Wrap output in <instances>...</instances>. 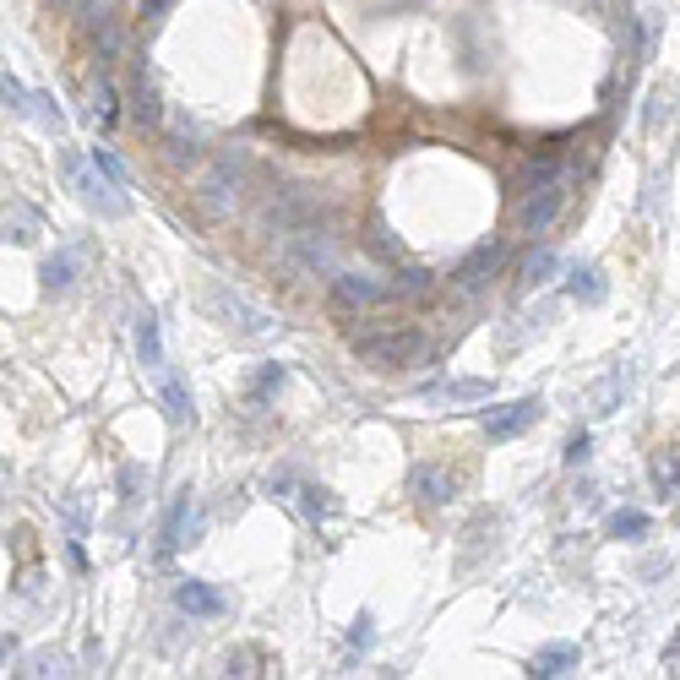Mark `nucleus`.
Returning <instances> with one entry per match:
<instances>
[{
  "mask_svg": "<svg viewBox=\"0 0 680 680\" xmlns=\"http://www.w3.org/2000/svg\"><path fill=\"white\" fill-rule=\"evenodd\" d=\"M61 169H66L72 191H77V196H82L93 213H104V218H120V213H126V196H120V185H115V180H104L93 158L82 164L77 153H61Z\"/></svg>",
  "mask_w": 680,
  "mask_h": 680,
  "instance_id": "4",
  "label": "nucleus"
},
{
  "mask_svg": "<svg viewBox=\"0 0 680 680\" xmlns=\"http://www.w3.org/2000/svg\"><path fill=\"white\" fill-rule=\"evenodd\" d=\"M577 658H582V653H577V642H550V647H539V653H534L528 675H534V680H555V675H572V669H577Z\"/></svg>",
  "mask_w": 680,
  "mask_h": 680,
  "instance_id": "12",
  "label": "nucleus"
},
{
  "mask_svg": "<svg viewBox=\"0 0 680 680\" xmlns=\"http://www.w3.org/2000/svg\"><path fill=\"white\" fill-rule=\"evenodd\" d=\"M355 355H360L365 365H376V371H398V365H409V360H420V355H425V337H420L414 326L365 332V337H355Z\"/></svg>",
  "mask_w": 680,
  "mask_h": 680,
  "instance_id": "2",
  "label": "nucleus"
},
{
  "mask_svg": "<svg viewBox=\"0 0 680 680\" xmlns=\"http://www.w3.org/2000/svg\"><path fill=\"white\" fill-rule=\"evenodd\" d=\"M137 360H142V365H147L153 376H158V371H169V365H164V344H158V316H153V310H142V316H137Z\"/></svg>",
  "mask_w": 680,
  "mask_h": 680,
  "instance_id": "16",
  "label": "nucleus"
},
{
  "mask_svg": "<svg viewBox=\"0 0 680 680\" xmlns=\"http://www.w3.org/2000/svg\"><path fill=\"white\" fill-rule=\"evenodd\" d=\"M288 501H299V512H305L310 523L332 512V501H326V490H321V485H294V496H288Z\"/></svg>",
  "mask_w": 680,
  "mask_h": 680,
  "instance_id": "25",
  "label": "nucleus"
},
{
  "mask_svg": "<svg viewBox=\"0 0 680 680\" xmlns=\"http://www.w3.org/2000/svg\"><path fill=\"white\" fill-rule=\"evenodd\" d=\"M431 272L425 267H398V294H431Z\"/></svg>",
  "mask_w": 680,
  "mask_h": 680,
  "instance_id": "30",
  "label": "nucleus"
},
{
  "mask_svg": "<svg viewBox=\"0 0 680 680\" xmlns=\"http://www.w3.org/2000/svg\"><path fill=\"white\" fill-rule=\"evenodd\" d=\"M88 34V44L99 50V61H120L126 55V28L115 17V0H82V7L72 12Z\"/></svg>",
  "mask_w": 680,
  "mask_h": 680,
  "instance_id": "6",
  "label": "nucleus"
},
{
  "mask_svg": "<svg viewBox=\"0 0 680 680\" xmlns=\"http://www.w3.org/2000/svg\"><path fill=\"white\" fill-rule=\"evenodd\" d=\"M539 414H544V403L539 398H517V403H501V409H485V436L490 441H512V436H523L528 425H539Z\"/></svg>",
  "mask_w": 680,
  "mask_h": 680,
  "instance_id": "9",
  "label": "nucleus"
},
{
  "mask_svg": "<svg viewBox=\"0 0 680 680\" xmlns=\"http://www.w3.org/2000/svg\"><path fill=\"white\" fill-rule=\"evenodd\" d=\"M664 669H669V675H680V631H675V642L664 647Z\"/></svg>",
  "mask_w": 680,
  "mask_h": 680,
  "instance_id": "35",
  "label": "nucleus"
},
{
  "mask_svg": "<svg viewBox=\"0 0 680 680\" xmlns=\"http://www.w3.org/2000/svg\"><path fill=\"white\" fill-rule=\"evenodd\" d=\"M28 120H39L50 137H61V131H66V115L55 110V99H50V93H34V99H28Z\"/></svg>",
  "mask_w": 680,
  "mask_h": 680,
  "instance_id": "23",
  "label": "nucleus"
},
{
  "mask_svg": "<svg viewBox=\"0 0 680 680\" xmlns=\"http://www.w3.org/2000/svg\"><path fill=\"white\" fill-rule=\"evenodd\" d=\"M158 393H164V403H169V425H196V409H191V393H185L180 376L158 371Z\"/></svg>",
  "mask_w": 680,
  "mask_h": 680,
  "instance_id": "19",
  "label": "nucleus"
},
{
  "mask_svg": "<svg viewBox=\"0 0 680 680\" xmlns=\"http://www.w3.org/2000/svg\"><path fill=\"white\" fill-rule=\"evenodd\" d=\"M278 387H283V365H261V371H256V382H251V393H245V398H251V403H267V398H272V393H278Z\"/></svg>",
  "mask_w": 680,
  "mask_h": 680,
  "instance_id": "27",
  "label": "nucleus"
},
{
  "mask_svg": "<svg viewBox=\"0 0 680 680\" xmlns=\"http://www.w3.org/2000/svg\"><path fill=\"white\" fill-rule=\"evenodd\" d=\"M93 120H99L104 131L120 120V93H115V82H104V77H99V88H93Z\"/></svg>",
  "mask_w": 680,
  "mask_h": 680,
  "instance_id": "22",
  "label": "nucleus"
},
{
  "mask_svg": "<svg viewBox=\"0 0 680 680\" xmlns=\"http://www.w3.org/2000/svg\"><path fill=\"white\" fill-rule=\"evenodd\" d=\"M126 104H131V115H137L142 126H164V104H158V88H153V77H147V66H142V61L131 66Z\"/></svg>",
  "mask_w": 680,
  "mask_h": 680,
  "instance_id": "10",
  "label": "nucleus"
},
{
  "mask_svg": "<svg viewBox=\"0 0 680 680\" xmlns=\"http://www.w3.org/2000/svg\"><path fill=\"white\" fill-rule=\"evenodd\" d=\"M169 7H175V0H142V17H147V23H158Z\"/></svg>",
  "mask_w": 680,
  "mask_h": 680,
  "instance_id": "34",
  "label": "nucleus"
},
{
  "mask_svg": "<svg viewBox=\"0 0 680 680\" xmlns=\"http://www.w3.org/2000/svg\"><path fill=\"white\" fill-rule=\"evenodd\" d=\"M175 120H180V115H175ZM180 131H185V120H180ZM169 153H175V158H180V164H191V158H196V147H191V142H175V147H169Z\"/></svg>",
  "mask_w": 680,
  "mask_h": 680,
  "instance_id": "36",
  "label": "nucleus"
},
{
  "mask_svg": "<svg viewBox=\"0 0 680 680\" xmlns=\"http://www.w3.org/2000/svg\"><path fill=\"white\" fill-rule=\"evenodd\" d=\"M398 299V283H382V278H365V272H332V305L337 310H371V305H387Z\"/></svg>",
  "mask_w": 680,
  "mask_h": 680,
  "instance_id": "7",
  "label": "nucleus"
},
{
  "mask_svg": "<svg viewBox=\"0 0 680 680\" xmlns=\"http://www.w3.org/2000/svg\"><path fill=\"white\" fill-rule=\"evenodd\" d=\"M185 512H191V496L180 490V501L169 506V517H164V534H158V561H169L180 544H191V539H180V534H185Z\"/></svg>",
  "mask_w": 680,
  "mask_h": 680,
  "instance_id": "20",
  "label": "nucleus"
},
{
  "mask_svg": "<svg viewBox=\"0 0 680 680\" xmlns=\"http://www.w3.org/2000/svg\"><path fill=\"white\" fill-rule=\"evenodd\" d=\"M626 387H631V371H610V382L593 393V414H615V403L626 398Z\"/></svg>",
  "mask_w": 680,
  "mask_h": 680,
  "instance_id": "24",
  "label": "nucleus"
},
{
  "mask_svg": "<svg viewBox=\"0 0 680 680\" xmlns=\"http://www.w3.org/2000/svg\"><path fill=\"white\" fill-rule=\"evenodd\" d=\"M501 261H506V240H485V245H474V251L463 256V267L452 272V283H458L463 294H479V288L501 272Z\"/></svg>",
  "mask_w": 680,
  "mask_h": 680,
  "instance_id": "8",
  "label": "nucleus"
},
{
  "mask_svg": "<svg viewBox=\"0 0 680 680\" xmlns=\"http://www.w3.org/2000/svg\"><path fill=\"white\" fill-rule=\"evenodd\" d=\"M610 534H615V539H642V534H647V517H642V512H615V517H610Z\"/></svg>",
  "mask_w": 680,
  "mask_h": 680,
  "instance_id": "28",
  "label": "nucleus"
},
{
  "mask_svg": "<svg viewBox=\"0 0 680 680\" xmlns=\"http://www.w3.org/2000/svg\"><path fill=\"white\" fill-rule=\"evenodd\" d=\"M566 202H572V175L523 191V196H517V229H523V234H544V229L566 213Z\"/></svg>",
  "mask_w": 680,
  "mask_h": 680,
  "instance_id": "5",
  "label": "nucleus"
},
{
  "mask_svg": "<svg viewBox=\"0 0 680 680\" xmlns=\"http://www.w3.org/2000/svg\"><path fill=\"white\" fill-rule=\"evenodd\" d=\"M88 158H93V164H99V175H104V180H115V185H120V191H131V175H126V164H120V158H115V153H110V147H93V153H88Z\"/></svg>",
  "mask_w": 680,
  "mask_h": 680,
  "instance_id": "26",
  "label": "nucleus"
},
{
  "mask_svg": "<svg viewBox=\"0 0 680 680\" xmlns=\"http://www.w3.org/2000/svg\"><path fill=\"white\" fill-rule=\"evenodd\" d=\"M675 523H680V506H675Z\"/></svg>",
  "mask_w": 680,
  "mask_h": 680,
  "instance_id": "38",
  "label": "nucleus"
},
{
  "mask_svg": "<svg viewBox=\"0 0 680 680\" xmlns=\"http://www.w3.org/2000/svg\"><path fill=\"white\" fill-rule=\"evenodd\" d=\"M588 447H593L588 431H577V436L566 441V469H582V463H588Z\"/></svg>",
  "mask_w": 680,
  "mask_h": 680,
  "instance_id": "32",
  "label": "nucleus"
},
{
  "mask_svg": "<svg viewBox=\"0 0 680 680\" xmlns=\"http://www.w3.org/2000/svg\"><path fill=\"white\" fill-rule=\"evenodd\" d=\"M278 240V261L283 267H294V272H305V278H332L337 272V234H332V223H326V213H316V218H299V223H288L283 234H272Z\"/></svg>",
  "mask_w": 680,
  "mask_h": 680,
  "instance_id": "1",
  "label": "nucleus"
},
{
  "mask_svg": "<svg viewBox=\"0 0 680 680\" xmlns=\"http://www.w3.org/2000/svg\"><path fill=\"white\" fill-rule=\"evenodd\" d=\"M55 7H61V12H77V7H82V0H55Z\"/></svg>",
  "mask_w": 680,
  "mask_h": 680,
  "instance_id": "37",
  "label": "nucleus"
},
{
  "mask_svg": "<svg viewBox=\"0 0 680 680\" xmlns=\"http://www.w3.org/2000/svg\"><path fill=\"white\" fill-rule=\"evenodd\" d=\"M647 479H653L658 501H675L680 496V447H658L653 463H647Z\"/></svg>",
  "mask_w": 680,
  "mask_h": 680,
  "instance_id": "13",
  "label": "nucleus"
},
{
  "mask_svg": "<svg viewBox=\"0 0 680 680\" xmlns=\"http://www.w3.org/2000/svg\"><path fill=\"white\" fill-rule=\"evenodd\" d=\"M409 490L420 496V506L436 512V506H447V501L458 496V479H452L447 469H436V463H420V469L409 474Z\"/></svg>",
  "mask_w": 680,
  "mask_h": 680,
  "instance_id": "11",
  "label": "nucleus"
},
{
  "mask_svg": "<svg viewBox=\"0 0 680 680\" xmlns=\"http://www.w3.org/2000/svg\"><path fill=\"white\" fill-rule=\"evenodd\" d=\"M566 294H572L577 305H604L610 283H604L599 267H572V272H566Z\"/></svg>",
  "mask_w": 680,
  "mask_h": 680,
  "instance_id": "17",
  "label": "nucleus"
},
{
  "mask_svg": "<svg viewBox=\"0 0 680 680\" xmlns=\"http://www.w3.org/2000/svg\"><path fill=\"white\" fill-rule=\"evenodd\" d=\"M7 240H17V245H34V240H39V213H34L28 202H12V207H7Z\"/></svg>",
  "mask_w": 680,
  "mask_h": 680,
  "instance_id": "21",
  "label": "nucleus"
},
{
  "mask_svg": "<svg viewBox=\"0 0 680 680\" xmlns=\"http://www.w3.org/2000/svg\"><path fill=\"white\" fill-rule=\"evenodd\" d=\"M555 267H561V261H555V251H534V256L523 261V278H528V283H544Z\"/></svg>",
  "mask_w": 680,
  "mask_h": 680,
  "instance_id": "29",
  "label": "nucleus"
},
{
  "mask_svg": "<svg viewBox=\"0 0 680 680\" xmlns=\"http://www.w3.org/2000/svg\"><path fill=\"white\" fill-rule=\"evenodd\" d=\"M77 267H82V256H77V251H55V256L39 267V278H44V288H50V294H66V288L77 283Z\"/></svg>",
  "mask_w": 680,
  "mask_h": 680,
  "instance_id": "18",
  "label": "nucleus"
},
{
  "mask_svg": "<svg viewBox=\"0 0 680 680\" xmlns=\"http://www.w3.org/2000/svg\"><path fill=\"white\" fill-rule=\"evenodd\" d=\"M371 626H376V620H371V615H360V620H355V631H349V647H365V642H371Z\"/></svg>",
  "mask_w": 680,
  "mask_h": 680,
  "instance_id": "33",
  "label": "nucleus"
},
{
  "mask_svg": "<svg viewBox=\"0 0 680 680\" xmlns=\"http://www.w3.org/2000/svg\"><path fill=\"white\" fill-rule=\"evenodd\" d=\"M425 398H436V403H485V398H490V382H479V376H458V382H436V387H425Z\"/></svg>",
  "mask_w": 680,
  "mask_h": 680,
  "instance_id": "15",
  "label": "nucleus"
},
{
  "mask_svg": "<svg viewBox=\"0 0 680 680\" xmlns=\"http://www.w3.org/2000/svg\"><path fill=\"white\" fill-rule=\"evenodd\" d=\"M0 93H7V110H12V115H28V99H34V93H28L12 72H7V82H0Z\"/></svg>",
  "mask_w": 680,
  "mask_h": 680,
  "instance_id": "31",
  "label": "nucleus"
},
{
  "mask_svg": "<svg viewBox=\"0 0 680 680\" xmlns=\"http://www.w3.org/2000/svg\"><path fill=\"white\" fill-rule=\"evenodd\" d=\"M245 169H251V158H245V153H223V158L202 175L196 202H202V213H207V218H223V213L240 202V191H245Z\"/></svg>",
  "mask_w": 680,
  "mask_h": 680,
  "instance_id": "3",
  "label": "nucleus"
},
{
  "mask_svg": "<svg viewBox=\"0 0 680 680\" xmlns=\"http://www.w3.org/2000/svg\"><path fill=\"white\" fill-rule=\"evenodd\" d=\"M175 604L185 610V615H223V593L218 588H207V582H196V577H185L180 588H175Z\"/></svg>",
  "mask_w": 680,
  "mask_h": 680,
  "instance_id": "14",
  "label": "nucleus"
}]
</instances>
